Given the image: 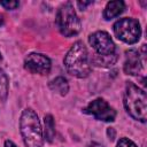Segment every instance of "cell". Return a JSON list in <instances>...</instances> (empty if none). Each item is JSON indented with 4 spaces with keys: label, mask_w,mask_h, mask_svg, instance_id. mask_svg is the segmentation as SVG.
I'll list each match as a JSON object with an SVG mask.
<instances>
[{
    "label": "cell",
    "mask_w": 147,
    "mask_h": 147,
    "mask_svg": "<svg viewBox=\"0 0 147 147\" xmlns=\"http://www.w3.org/2000/svg\"><path fill=\"white\" fill-rule=\"evenodd\" d=\"M64 67L70 75L77 78H85L88 76L91 71L90 57L82 41H76L68 51L64 57Z\"/></svg>",
    "instance_id": "1"
},
{
    "label": "cell",
    "mask_w": 147,
    "mask_h": 147,
    "mask_svg": "<svg viewBox=\"0 0 147 147\" xmlns=\"http://www.w3.org/2000/svg\"><path fill=\"white\" fill-rule=\"evenodd\" d=\"M123 103L126 111L137 121L146 122L147 118V96L144 90L134 85L131 82H127L125 86Z\"/></svg>",
    "instance_id": "2"
},
{
    "label": "cell",
    "mask_w": 147,
    "mask_h": 147,
    "mask_svg": "<svg viewBox=\"0 0 147 147\" xmlns=\"http://www.w3.org/2000/svg\"><path fill=\"white\" fill-rule=\"evenodd\" d=\"M20 129L26 147H42V130L37 114L32 109H25L20 119Z\"/></svg>",
    "instance_id": "3"
},
{
    "label": "cell",
    "mask_w": 147,
    "mask_h": 147,
    "mask_svg": "<svg viewBox=\"0 0 147 147\" xmlns=\"http://www.w3.org/2000/svg\"><path fill=\"white\" fill-rule=\"evenodd\" d=\"M56 25L64 37L76 36L80 31V21L70 2L62 5L56 14Z\"/></svg>",
    "instance_id": "4"
},
{
    "label": "cell",
    "mask_w": 147,
    "mask_h": 147,
    "mask_svg": "<svg viewBox=\"0 0 147 147\" xmlns=\"http://www.w3.org/2000/svg\"><path fill=\"white\" fill-rule=\"evenodd\" d=\"M114 33L119 40L126 44H134L141 34L140 24L134 18H122L114 24Z\"/></svg>",
    "instance_id": "5"
},
{
    "label": "cell",
    "mask_w": 147,
    "mask_h": 147,
    "mask_svg": "<svg viewBox=\"0 0 147 147\" xmlns=\"http://www.w3.org/2000/svg\"><path fill=\"white\" fill-rule=\"evenodd\" d=\"M84 113L93 115L96 119L103 122H113L116 117V111L101 98H98L88 103L84 109Z\"/></svg>",
    "instance_id": "6"
},
{
    "label": "cell",
    "mask_w": 147,
    "mask_h": 147,
    "mask_svg": "<svg viewBox=\"0 0 147 147\" xmlns=\"http://www.w3.org/2000/svg\"><path fill=\"white\" fill-rule=\"evenodd\" d=\"M90 45L98 55H111L115 53V44L110 36L105 31H96L88 37Z\"/></svg>",
    "instance_id": "7"
},
{
    "label": "cell",
    "mask_w": 147,
    "mask_h": 147,
    "mask_svg": "<svg viewBox=\"0 0 147 147\" xmlns=\"http://www.w3.org/2000/svg\"><path fill=\"white\" fill-rule=\"evenodd\" d=\"M51 60L40 53H31L25 57L24 67L32 74L47 75L51 70Z\"/></svg>",
    "instance_id": "8"
},
{
    "label": "cell",
    "mask_w": 147,
    "mask_h": 147,
    "mask_svg": "<svg viewBox=\"0 0 147 147\" xmlns=\"http://www.w3.org/2000/svg\"><path fill=\"white\" fill-rule=\"evenodd\" d=\"M141 60L139 52L136 49H129L125 52V61H124V72L126 75H138L141 70Z\"/></svg>",
    "instance_id": "9"
},
{
    "label": "cell",
    "mask_w": 147,
    "mask_h": 147,
    "mask_svg": "<svg viewBox=\"0 0 147 147\" xmlns=\"http://www.w3.org/2000/svg\"><path fill=\"white\" fill-rule=\"evenodd\" d=\"M125 8V5L123 1H110L107 3L106 8H105V11H103V17L106 20H111L116 16H118Z\"/></svg>",
    "instance_id": "10"
},
{
    "label": "cell",
    "mask_w": 147,
    "mask_h": 147,
    "mask_svg": "<svg viewBox=\"0 0 147 147\" xmlns=\"http://www.w3.org/2000/svg\"><path fill=\"white\" fill-rule=\"evenodd\" d=\"M117 54L114 53L111 55H98L95 54L93 57H92V62L98 65V67H105V68H108V67H111L113 64L116 63L117 61Z\"/></svg>",
    "instance_id": "11"
},
{
    "label": "cell",
    "mask_w": 147,
    "mask_h": 147,
    "mask_svg": "<svg viewBox=\"0 0 147 147\" xmlns=\"http://www.w3.org/2000/svg\"><path fill=\"white\" fill-rule=\"evenodd\" d=\"M49 87L52 91L59 93L60 95H65L69 91L68 80L64 77H56L49 83Z\"/></svg>",
    "instance_id": "12"
},
{
    "label": "cell",
    "mask_w": 147,
    "mask_h": 147,
    "mask_svg": "<svg viewBox=\"0 0 147 147\" xmlns=\"http://www.w3.org/2000/svg\"><path fill=\"white\" fill-rule=\"evenodd\" d=\"M44 123H45V138L47 141L52 142L55 137V125H54L53 116L46 115L44 118Z\"/></svg>",
    "instance_id": "13"
},
{
    "label": "cell",
    "mask_w": 147,
    "mask_h": 147,
    "mask_svg": "<svg viewBox=\"0 0 147 147\" xmlns=\"http://www.w3.org/2000/svg\"><path fill=\"white\" fill-rule=\"evenodd\" d=\"M8 95V78L2 69H0V99L5 101Z\"/></svg>",
    "instance_id": "14"
},
{
    "label": "cell",
    "mask_w": 147,
    "mask_h": 147,
    "mask_svg": "<svg viewBox=\"0 0 147 147\" xmlns=\"http://www.w3.org/2000/svg\"><path fill=\"white\" fill-rule=\"evenodd\" d=\"M117 147H137V145L127 138H121L117 142Z\"/></svg>",
    "instance_id": "15"
},
{
    "label": "cell",
    "mask_w": 147,
    "mask_h": 147,
    "mask_svg": "<svg viewBox=\"0 0 147 147\" xmlns=\"http://www.w3.org/2000/svg\"><path fill=\"white\" fill-rule=\"evenodd\" d=\"M0 6H2L6 9H15L18 7V1H0Z\"/></svg>",
    "instance_id": "16"
},
{
    "label": "cell",
    "mask_w": 147,
    "mask_h": 147,
    "mask_svg": "<svg viewBox=\"0 0 147 147\" xmlns=\"http://www.w3.org/2000/svg\"><path fill=\"white\" fill-rule=\"evenodd\" d=\"M107 136L110 140H114L115 137H116V132H115V129L114 127H108L107 129Z\"/></svg>",
    "instance_id": "17"
},
{
    "label": "cell",
    "mask_w": 147,
    "mask_h": 147,
    "mask_svg": "<svg viewBox=\"0 0 147 147\" xmlns=\"http://www.w3.org/2000/svg\"><path fill=\"white\" fill-rule=\"evenodd\" d=\"M91 3H92V1H83V2H82V1H78V2H77V5L80 7V9H84L86 6H88V5H91Z\"/></svg>",
    "instance_id": "18"
},
{
    "label": "cell",
    "mask_w": 147,
    "mask_h": 147,
    "mask_svg": "<svg viewBox=\"0 0 147 147\" xmlns=\"http://www.w3.org/2000/svg\"><path fill=\"white\" fill-rule=\"evenodd\" d=\"M5 147H17L13 141H10V140H6L5 141Z\"/></svg>",
    "instance_id": "19"
},
{
    "label": "cell",
    "mask_w": 147,
    "mask_h": 147,
    "mask_svg": "<svg viewBox=\"0 0 147 147\" xmlns=\"http://www.w3.org/2000/svg\"><path fill=\"white\" fill-rule=\"evenodd\" d=\"M87 147H102V146L99 145V144H96V142H92V144H90Z\"/></svg>",
    "instance_id": "20"
},
{
    "label": "cell",
    "mask_w": 147,
    "mask_h": 147,
    "mask_svg": "<svg viewBox=\"0 0 147 147\" xmlns=\"http://www.w3.org/2000/svg\"><path fill=\"white\" fill-rule=\"evenodd\" d=\"M3 24V17L0 15V25H2Z\"/></svg>",
    "instance_id": "21"
},
{
    "label": "cell",
    "mask_w": 147,
    "mask_h": 147,
    "mask_svg": "<svg viewBox=\"0 0 147 147\" xmlns=\"http://www.w3.org/2000/svg\"><path fill=\"white\" fill-rule=\"evenodd\" d=\"M1 59H2V56H1V53H0V60H1Z\"/></svg>",
    "instance_id": "22"
}]
</instances>
